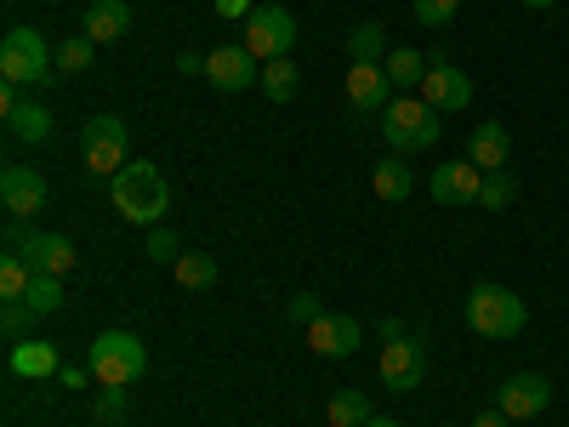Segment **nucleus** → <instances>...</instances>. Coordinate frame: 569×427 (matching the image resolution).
I'll use <instances>...</instances> for the list:
<instances>
[{"mask_svg":"<svg viewBox=\"0 0 569 427\" xmlns=\"http://www.w3.org/2000/svg\"><path fill=\"white\" fill-rule=\"evenodd\" d=\"M496 405H501L512 421H536V416L552 405V383H547L541 370H518V376H507V383H501Z\"/></svg>","mask_w":569,"mask_h":427,"instance_id":"9d476101","label":"nucleus"},{"mask_svg":"<svg viewBox=\"0 0 569 427\" xmlns=\"http://www.w3.org/2000/svg\"><path fill=\"white\" fill-rule=\"evenodd\" d=\"M382 69H388L393 91H421V80H427V58H421V52H410V46H393Z\"/></svg>","mask_w":569,"mask_h":427,"instance_id":"5701e85b","label":"nucleus"},{"mask_svg":"<svg viewBox=\"0 0 569 427\" xmlns=\"http://www.w3.org/2000/svg\"><path fill=\"white\" fill-rule=\"evenodd\" d=\"M325 308H319V297L313 291H302V297H291V308H284V319H297V325H308V319H319Z\"/></svg>","mask_w":569,"mask_h":427,"instance_id":"c9c22d12","label":"nucleus"},{"mask_svg":"<svg viewBox=\"0 0 569 427\" xmlns=\"http://www.w3.org/2000/svg\"><path fill=\"white\" fill-rule=\"evenodd\" d=\"M149 257H154V262H177V257H182V246H177L171 228H149Z\"/></svg>","mask_w":569,"mask_h":427,"instance_id":"72a5a7b5","label":"nucleus"},{"mask_svg":"<svg viewBox=\"0 0 569 427\" xmlns=\"http://www.w3.org/2000/svg\"><path fill=\"white\" fill-rule=\"evenodd\" d=\"M479 188H485V171L472 160H445L433 177H427V195L439 206H479Z\"/></svg>","mask_w":569,"mask_h":427,"instance_id":"f8f14e48","label":"nucleus"},{"mask_svg":"<svg viewBox=\"0 0 569 427\" xmlns=\"http://www.w3.org/2000/svg\"><path fill=\"white\" fill-rule=\"evenodd\" d=\"M206 80L217 91H246V86H262V63L246 52V46H217L206 58Z\"/></svg>","mask_w":569,"mask_h":427,"instance_id":"2eb2a0df","label":"nucleus"},{"mask_svg":"<svg viewBox=\"0 0 569 427\" xmlns=\"http://www.w3.org/2000/svg\"><path fill=\"white\" fill-rule=\"evenodd\" d=\"M240 46H246L257 63H273V58H284L297 46V18L284 12V7H257L246 18V40Z\"/></svg>","mask_w":569,"mask_h":427,"instance_id":"0eeeda50","label":"nucleus"},{"mask_svg":"<svg viewBox=\"0 0 569 427\" xmlns=\"http://www.w3.org/2000/svg\"><path fill=\"white\" fill-rule=\"evenodd\" d=\"M376 370H382V388H388V394L421 388V376H427V337H399V342H388Z\"/></svg>","mask_w":569,"mask_h":427,"instance_id":"6e6552de","label":"nucleus"},{"mask_svg":"<svg viewBox=\"0 0 569 427\" xmlns=\"http://www.w3.org/2000/svg\"><path fill=\"white\" fill-rule=\"evenodd\" d=\"M177 75H206V58L200 52H177Z\"/></svg>","mask_w":569,"mask_h":427,"instance_id":"4c0bfd02","label":"nucleus"},{"mask_svg":"<svg viewBox=\"0 0 569 427\" xmlns=\"http://www.w3.org/2000/svg\"><path fill=\"white\" fill-rule=\"evenodd\" d=\"M376 416V405L359 394V388H342V394H330V405H325V421L330 427H365Z\"/></svg>","mask_w":569,"mask_h":427,"instance_id":"412c9836","label":"nucleus"},{"mask_svg":"<svg viewBox=\"0 0 569 427\" xmlns=\"http://www.w3.org/2000/svg\"><path fill=\"white\" fill-rule=\"evenodd\" d=\"M456 12H461V0H416V18H421L427 29H445Z\"/></svg>","mask_w":569,"mask_h":427,"instance_id":"2f4dec72","label":"nucleus"},{"mask_svg":"<svg viewBox=\"0 0 569 427\" xmlns=\"http://www.w3.org/2000/svg\"><path fill=\"white\" fill-rule=\"evenodd\" d=\"M467 325L479 330V337H490V342H507V337H518V330L530 325V308H525L518 291L485 279V285H472V291H467Z\"/></svg>","mask_w":569,"mask_h":427,"instance_id":"20e7f679","label":"nucleus"},{"mask_svg":"<svg viewBox=\"0 0 569 427\" xmlns=\"http://www.w3.org/2000/svg\"><path fill=\"white\" fill-rule=\"evenodd\" d=\"M29 285H34V268H29L18 251L0 257V302H23V297H29Z\"/></svg>","mask_w":569,"mask_h":427,"instance_id":"bb28decb","label":"nucleus"},{"mask_svg":"<svg viewBox=\"0 0 569 427\" xmlns=\"http://www.w3.org/2000/svg\"><path fill=\"white\" fill-rule=\"evenodd\" d=\"M518 200V182L507 177V171H485V188H479V206L485 211H507Z\"/></svg>","mask_w":569,"mask_h":427,"instance_id":"c756f323","label":"nucleus"},{"mask_svg":"<svg viewBox=\"0 0 569 427\" xmlns=\"http://www.w3.org/2000/svg\"><path fill=\"white\" fill-rule=\"evenodd\" d=\"M518 7H530V12H547V7H558V0H518Z\"/></svg>","mask_w":569,"mask_h":427,"instance_id":"79ce46f5","label":"nucleus"},{"mask_svg":"<svg viewBox=\"0 0 569 427\" xmlns=\"http://www.w3.org/2000/svg\"><path fill=\"white\" fill-rule=\"evenodd\" d=\"M171 279L182 285V291H206V285H217V257H206V251H182V257L171 262Z\"/></svg>","mask_w":569,"mask_h":427,"instance_id":"b1692460","label":"nucleus"},{"mask_svg":"<svg viewBox=\"0 0 569 427\" xmlns=\"http://www.w3.org/2000/svg\"><path fill=\"white\" fill-rule=\"evenodd\" d=\"M86 365L98 370V388H131V383H142V370H149V348H142L131 330H103V337L91 342Z\"/></svg>","mask_w":569,"mask_h":427,"instance_id":"39448f33","label":"nucleus"},{"mask_svg":"<svg viewBox=\"0 0 569 427\" xmlns=\"http://www.w3.org/2000/svg\"><path fill=\"white\" fill-rule=\"evenodd\" d=\"M126 142H131V126L120 120V115H91L86 126H80V160H86V171L91 177H114V171H126L131 160H126Z\"/></svg>","mask_w":569,"mask_h":427,"instance_id":"423d86ee","label":"nucleus"},{"mask_svg":"<svg viewBox=\"0 0 569 427\" xmlns=\"http://www.w3.org/2000/svg\"><path fill=\"white\" fill-rule=\"evenodd\" d=\"M370 188H376V200H388V206L410 200V188H416V177H410L405 155H388L382 166H376V171H370Z\"/></svg>","mask_w":569,"mask_h":427,"instance_id":"aec40b11","label":"nucleus"},{"mask_svg":"<svg viewBox=\"0 0 569 427\" xmlns=\"http://www.w3.org/2000/svg\"><path fill=\"white\" fill-rule=\"evenodd\" d=\"M507 421H512V416H507L501 405H496V410H479V416H472V427H507Z\"/></svg>","mask_w":569,"mask_h":427,"instance_id":"58836bf2","label":"nucleus"},{"mask_svg":"<svg viewBox=\"0 0 569 427\" xmlns=\"http://www.w3.org/2000/svg\"><path fill=\"white\" fill-rule=\"evenodd\" d=\"M507 155H512V137L501 120H485V126H472L467 137V160L479 166V171H507Z\"/></svg>","mask_w":569,"mask_h":427,"instance_id":"f3484780","label":"nucleus"},{"mask_svg":"<svg viewBox=\"0 0 569 427\" xmlns=\"http://www.w3.org/2000/svg\"><path fill=\"white\" fill-rule=\"evenodd\" d=\"M29 319H34V308H29V302H7V314H0V330H7L12 342H23Z\"/></svg>","mask_w":569,"mask_h":427,"instance_id":"473e14b6","label":"nucleus"},{"mask_svg":"<svg viewBox=\"0 0 569 427\" xmlns=\"http://www.w3.org/2000/svg\"><path fill=\"white\" fill-rule=\"evenodd\" d=\"M109 200H114V211H120L126 222L160 228V217L171 211V182H166V171H160L154 160H131L126 171L109 177Z\"/></svg>","mask_w":569,"mask_h":427,"instance_id":"f257e3e1","label":"nucleus"},{"mask_svg":"<svg viewBox=\"0 0 569 427\" xmlns=\"http://www.w3.org/2000/svg\"><path fill=\"white\" fill-rule=\"evenodd\" d=\"M23 98H18V86H0V115H12Z\"/></svg>","mask_w":569,"mask_h":427,"instance_id":"a19ab883","label":"nucleus"},{"mask_svg":"<svg viewBox=\"0 0 569 427\" xmlns=\"http://www.w3.org/2000/svg\"><path fill=\"white\" fill-rule=\"evenodd\" d=\"M257 12V0H217V18H233V23H246Z\"/></svg>","mask_w":569,"mask_h":427,"instance_id":"e433bc0d","label":"nucleus"},{"mask_svg":"<svg viewBox=\"0 0 569 427\" xmlns=\"http://www.w3.org/2000/svg\"><path fill=\"white\" fill-rule=\"evenodd\" d=\"M126 29H131V7H126V0H91L80 34H91L98 46H109V40H126Z\"/></svg>","mask_w":569,"mask_h":427,"instance_id":"6ab92c4d","label":"nucleus"},{"mask_svg":"<svg viewBox=\"0 0 569 427\" xmlns=\"http://www.w3.org/2000/svg\"><path fill=\"white\" fill-rule=\"evenodd\" d=\"M0 206H7V217H40L46 211V177L29 171V166H7L0 171Z\"/></svg>","mask_w":569,"mask_h":427,"instance_id":"4468645a","label":"nucleus"},{"mask_svg":"<svg viewBox=\"0 0 569 427\" xmlns=\"http://www.w3.org/2000/svg\"><path fill=\"white\" fill-rule=\"evenodd\" d=\"M393 98H399V91H393L382 63H353L348 69V103H353V115H382Z\"/></svg>","mask_w":569,"mask_h":427,"instance_id":"dca6fc26","label":"nucleus"},{"mask_svg":"<svg viewBox=\"0 0 569 427\" xmlns=\"http://www.w3.org/2000/svg\"><path fill=\"white\" fill-rule=\"evenodd\" d=\"M297 63L291 58H273V63H262V98H273V103H291L297 98Z\"/></svg>","mask_w":569,"mask_h":427,"instance_id":"a878e982","label":"nucleus"},{"mask_svg":"<svg viewBox=\"0 0 569 427\" xmlns=\"http://www.w3.org/2000/svg\"><path fill=\"white\" fill-rule=\"evenodd\" d=\"M421 103H433L439 115H461L472 109V80L456 69V63H427V80H421Z\"/></svg>","mask_w":569,"mask_h":427,"instance_id":"9b49d317","label":"nucleus"},{"mask_svg":"<svg viewBox=\"0 0 569 427\" xmlns=\"http://www.w3.org/2000/svg\"><path fill=\"white\" fill-rule=\"evenodd\" d=\"M359 342H365V325L353 319V314H319V319H308V348L319 354V359H348V354H359Z\"/></svg>","mask_w":569,"mask_h":427,"instance_id":"1a4fd4ad","label":"nucleus"},{"mask_svg":"<svg viewBox=\"0 0 569 427\" xmlns=\"http://www.w3.org/2000/svg\"><path fill=\"white\" fill-rule=\"evenodd\" d=\"M52 75H58V46L40 29L18 23V29L0 34V86H18V91L23 86H52Z\"/></svg>","mask_w":569,"mask_h":427,"instance_id":"f03ea898","label":"nucleus"},{"mask_svg":"<svg viewBox=\"0 0 569 427\" xmlns=\"http://www.w3.org/2000/svg\"><path fill=\"white\" fill-rule=\"evenodd\" d=\"M91 58H98V40H91V34H69V40H58V75H86Z\"/></svg>","mask_w":569,"mask_h":427,"instance_id":"cd10ccee","label":"nucleus"},{"mask_svg":"<svg viewBox=\"0 0 569 427\" xmlns=\"http://www.w3.org/2000/svg\"><path fill=\"white\" fill-rule=\"evenodd\" d=\"M348 63H388V29L382 23H359L348 34Z\"/></svg>","mask_w":569,"mask_h":427,"instance_id":"393cba45","label":"nucleus"},{"mask_svg":"<svg viewBox=\"0 0 569 427\" xmlns=\"http://www.w3.org/2000/svg\"><path fill=\"white\" fill-rule=\"evenodd\" d=\"M382 137H388L393 155H421V149H433V142L445 137V115L433 103L410 98V91H399V98L382 109Z\"/></svg>","mask_w":569,"mask_h":427,"instance_id":"7ed1b4c3","label":"nucleus"},{"mask_svg":"<svg viewBox=\"0 0 569 427\" xmlns=\"http://www.w3.org/2000/svg\"><path fill=\"white\" fill-rule=\"evenodd\" d=\"M29 308H34V319H52V314H63V279H52V274H34V285H29V297H23Z\"/></svg>","mask_w":569,"mask_h":427,"instance_id":"c85d7f7f","label":"nucleus"},{"mask_svg":"<svg viewBox=\"0 0 569 427\" xmlns=\"http://www.w3.org/2000/svg\"><path fill=\"white\" fill-rule=\"evenodd\" d=\"M7 131L18 142H46V137H52V109H46V103H18L7 115Z\"/></svg>","mask_w":569,"mask_h":427,"instance_id":"4be33fe9","label":"nucleus"},{"mask_svg":"<svg viewBox=\"0 0 569 427\" xmlns=\"http://www.w3.org/2000/svg\"><path fill=\"white\" fill-rule=\"evenodd\" d=\"M91 410H98V421H109V427H114V421H126V416H131V399H126V388H103Z\"/></svg>","mask_w":569,"mask_h":427,"instance_id":"7c9ffc66","label":"nucleus"},{"mask_svg":"<svg viewBox=\"0 0 569 427\" xmlns=\"http://www.w3.org/2000/svg\"><path fill=\"white\" fill-rule=\"evenodd\" d=\"M399 337H410L405 319H382V342H399Z\"/></svg>","mask_w":569,"mask_h":427,"instance_id":"ea45409f","label":"nucleus"},{"mask_svg":"<svg viewBox=\"0 0 569 427\" xmlns=\"http://www.w3.org/2000/svg\"><path fill=\"white\" fill-rule=\"evenodd\" d=\"M7 370L23 376V383H46V376H58V370H63V359H58L52 342H29V337H23V342H12Z\"/></svg>","mask_w":569,"mask_h":427,"instance_id":"a211bd4d","label":"nucleus"},{"mask_svg":"<svg viewBox=\"0 0 569 427\" xmlns=\"http://www.w3.org/2000/svg\"><path fill=\"white\" fill-rule=\"evenodd\" d=\"M58 383H63V388H74V394H86L91 383H98V370H91L86 359H80V365H69V359H63V370H58Z\"/></svg>","mask_w":569,"mask_h":427,"instance_id":"f704fd0d","label":"nucleus"},{"mask_svg":"<svg viewBox=\"0 0 569 427\" xmlns=\"http://www.w3.org/2000/svg\"><path fill=\"white\" fill-rule=\"evenodd\" d=\"M18 257H23L34 274H52V279H69V274L80 268V251H74L69 234H46V228L29 234V246H23Z\"/></svg>","mask_w":569,"mask_h":427,"instance_id":"ddd939ff","label":"nucleus"},{"mask_svg":"<svg viewBox=\"0 0 569 427\" xmlns=\"http://www.w3.org/2000/svg\"><path fill=\"white\" fill-rule=\"evenodd\" d=\"M365 427H399V416H370Z\"/></svg>","mask_w":569,"mask_h":427,"instance_id":"37998d69","label":"nucleus"}]
</instances>
